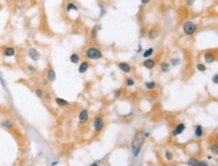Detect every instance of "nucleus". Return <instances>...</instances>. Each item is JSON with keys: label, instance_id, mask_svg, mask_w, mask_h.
Returning a JSON list of instances; mask_svg holds the SVG:
<instances>
[{"label": "nucleus", "instance_id": "31", "mask_svg": "<svg viewBox=\"0 0 218 166\" xmlns=\"http://www.w3.org/2000/svg\"><path fill=\"white\" fill-rule=\"evenodd\" d=\"M180 64H181L180 58H172V61H171V65H173V66H177L178 65H180Z\"/></svg>", "mask_w": 218, "mask_h": 166}, {"label": "nucleus", "instance_id": "10", "mask_svg": "<svg viewBox=\"0 0 218 166\" xmlns=\"http://www.w3.org/2000/svg\"><path fill=\"white\" fill-rule=\"evenodd\" d=\"M185 129H186V126H185L184 123H179L173 130V136L174 137H177V136L181 135L182 133L185 131Z\"/></svg>", "mask_w": 218, "mask_h": 166}, {"label": "nucleus", "instance_id": "39", "mask_svg": "<svg viewBox=\"0 0 218 166\" xmlns=\"http://www.w3.org/2000/svg\"><path fill=\"white\" fill-rule=\"evenodd\" d=\"M99 164H100V161H94L90 164V166H98Z\"/></svg>", "mask_w": 218, "mask_h": 166}, {"label": "nucleus", "instance_id": "27", "mask_svg": "<svg viewBox=\"0 0 218 166\" xmlns=\"http://www.w3.org/2000/svg\"><path fill=\"white\" fill-rule=\"evenodd\" d=\"M187 165H190V166H195V165H200V161L197 160L195 158H190L189 160L186 162Z\"/></svg>", "mask_w": 218, "mask_h": 166}, {"label": "nucleus", "instance_id": "22", "mask_svg": "<svg viewBox=\"0 0 218 166\" xmlns=\"http://www.w3.org/2000/svg\"><path fill=\"white\" fill-rule=\"evenodd\" d=\"M144 87L147 90H154L157 88V83L154 81H150V82H145L144 83Z\"/></svg>", "mask_w": 218, "mask_h": 166}, {"label": "nucleus", "instance_id": "30", "mask_svg": "<svg viewBox=\"0 0 218 166\" xmlns=\"http://www.w3.org/2000/svg\"><path fill=\"white\" fill-rule=\"evenodd\" d=\"M122 93H123V90L122 89H117V90H115V91L113 92V96H114V98L115 99H117V98H119L122 96Z\"/></svg>", "mask_w": 218, "mask_h": 166}, {"label": "nucleus", "instance_id": "2", "mask_svg": "<svg viewBox=\"0 0 218 166\" xmlns=\"http://www.w3.org/2000/svg\"><path fill=\"white\" fill-rule=\"evenodd\" d=\"M85 58L90 61H98L103 58V52L99 48L96 46H89L84 52Z\"/></svg>", "mask_w": 218, "mask_h": 166}, {"label": "nucleus", "instance_id": "36", "mask_svg": "<svg viewBox=\"0 0 218 166\" xmlns=\"http://www.w3.org/2000/svg\"><path fill=\"white\" fill-rule=\"evenodd\" d=\"M185 2H186V4L188 6H192L195 3V0H185Z\"/></svg>", "mask_w": 218, "mask_h": 166}, {"label": "nucleus", "instance_id": "3", "mask_svg": "<svg viewBox=\"0 0 218 166\" xmlns=\"http://www.w3.org/2000/svg\"><path fill=\"white\" fill-rule=\"evenodd\" d=\"M182 29H183V32L185 33V35L191 36L193 35L195 32L197 31L198 29V25L195 22L191 21V20H187L183 23L182 25Z\"/></svg>", "mask_w": 218, "mask_h": 166}, {"label": "nucleus", "instance_id": "8", "mask_svg": "<svg viewBox=\"0 0 218 166\" xmlns=\"http://www.w3.org/2000/svg\"><path fill=\"white\" fill-rule=\"evenodd\" d=\"M0 126L3 127V128H5V129H8V130H11V129H13L15 127V124L12 120H10V119L4 118V119H2V120L0 121Z\"/></svg>", "mask_w": 218, "mask_h": 166}, {"label": "nucleus", "instance_id": "5", "mask_svg": "<svg viewBox=\"0 0 218 166\" xmlns=\"http://www.w3.org/2000/svg\"><path fill=\"white\" fill-rule=\"evenodd\" d=\"M28 56L31 58V61L34 62H38L39 59H41V54H39V51L35 48H34V46H31V48H28Z\"/></svg>", "mask_w": 218, "mask_h": 166}, {"label": "nucleus", "instance_id": "19", "mask_svg": "<svg viewBox=\"0 0 218 166\" xmlns=\"http://www.w3.org/2000/svg\"><path fill=\"white\" fill-rule=\"evenodd\" d=\"M70 62L74 65L78 64V62H80V55L78 54H76V52H73V54H71V55H70Z\"/></svg>", "mask_w": 218, "mask_h": 166}, {"label": "nucleus", "instance_id": "18", "mask_svg": "<svg viewBox=\"0 0 218 166\" xmlns=\"http://www.w3.org/2000/svg\"><path fill=\"white\" fill-rule=\"evenodd\" d=\"M78 10H79L78 6L76 5L74 2H68L67 5H66V11L68 13L71 11H78Z\"/></svg>", "mask_w": 218, "mask_h": 166}, {"label": "nucleus", "instance_id": "33", "mask_svg": "<svg viewBox=\"0 0 218 166\" xmlns=\"http://www.w3.org/2000/svg\"><path fill=\"white\" fill-rule=\"evenodd\" d=\"M165 158L167 159V160H173V154L171 153L170 151H166V153H165Z\"/></svg>", "mask_w": 218, "mask_h": 166}, {"label": "nucleus", "instance_id": "15", "mask_svg": "<svg viewBox=\"0 0 218 166\" xmlns=\"http://www.w3.org/2000/svg\"><path fill=\"white\" fill-rule=\"evenodd\" d=\"M55 103L60 107H67V106L70 105V102L67 101V100L60 98V97H56L55 98Z\"/></svg>", "mask_w": 218, "mask_h": 166}, {"label": "nucleus", "instance_id": "9", "mask_svg": "<svg viewBox=\"0 0 218 166\" xmlns=\"http://www.w3.org/2000/svg\"><path fill=\"white\" fill-rule=\"evenodd\" d=\"M203 58H204V62H205L206 64H213V62L216 61V55L212 51H206L205 54H204Z\"/></svg>", "mask_w": 218, "mask_h": 166}, {"label": "nucleus", "instance_id": "32", "mask_svg": "<svg viewBox=\"0 0 218 166\" xmlns=\"http://www.w3.org/2000/svg\"><path fill=\"white\" fill-rule=\"evenodd\" d=\"M99 8H100V15H99V17H102V16L105 15V13H106V10H105L104 6L102 4H99Z\"/></svg>", "mask_w": 218, "mask_h": 166}, {"label": "nucleus", "instance_id": "34", "mask_svg": "<svg viewBox=\"0 0 218 166\" xmlns=\"http://www.w3.org/2000/svg\"><path fill=\"white\" fill-rule=\"evenodd\" d=\"M44 97H45V101H47V102H49V101H51V94H49V93H45V96H44Z\"/></svg>", "mask_w": 218, "mask_h": 166}, {"label": "nucleus", "instance_id": "16", "mask_svg": "<svg viewBox=\"0 0 218 166\" xmlns=\"http://www.w3.org/2000/svg\"><path fill=\"white\" fill-rule=\"evenodd\" d=\"M158 36V30L157 28H151L150 29V31H148L147 33V37L151 39V41H154V39H156L157 37Z\"/></svg>", "mask_w": 218, "mask_h": 166}, {"label": "nucleus", "instance_id": "29", "mask_svg": "<svg viewBox=\"0 0 218 166\" xmlns=\"http://www.w3.org/2000/svg\"><path fill=\"white\" fill-rule=\"evenodd\" d=\"M26 69H27L28 72H31V74H35V72H38V69H36L35 66L32 65H26Z\"/></svg>", "mask_w": 218, "mask_h": 166}, {"label": "nucleus", "instance_id": "35", "mask_svg": "<svg viewBox=\"0 0 218 166\" xmlns=\"http://www.w3.org/2000/svg\"><path fill=\"white\" fill-rule=\"evenodd\" d=\"M212 82L214 83V84H216L218 85V74L216 75H214L213 77H212Z\"/></svg>", "mask_w": 218, "mask_h": 166}, {"label": "nucleus", "instance_id": "43", "mask_svg": "<svg viewBox=\"0 0 218 166\" xmlns=\"http://www.w3.org/2000/svg\"><path fill=\"white\" fill-rule=\"evenodd\" d=\"M207 159H208V160H210V159H212V156H207Z\"/></svg>", "mask_w": 218, "mask_h": 166}, {"label": "nucleus", "instance_id": "14", "mask_svg": "<svg viewBox=\"0 0 218 166\" xmlns=\"http://www.w3.org/2000/svg\"><path fill=\"white\" fill-rule=\"evenodd\" d=\"M56 79H57V74H56L55 69L53 68H49L48 69V72H47V79L49 82L53 83V82L56 81Z\"/></svg>", "mask_w": 218, "mask_h": 166}, {"label": "nucleus", "instance_id": "40", "mask_svg": "<svg viewBox=\"0 0 218 166\" xmlns=\"http://www.w3.org/2000/svg\"><path fill=\"white\" fill-rule=\"evenodd\" d=\"M200 165H208V162L207 161H200Z\"/></svg>", "mask_w": 218, "mask_h": 166}, {"label": "nucleus", "instance_id": "6", "mask_svg": "<svg viewBox=\"0 0 218 166\" xmlns=\"http://www.w3.org/2000/svg\"><path fill=\"white\" fill-rule=\"evenodd\" d=\"M78 119H79V123L80 124H86L89 120V111L87 109H82L79 113V116H78Z\"/></svg>", "mask_w": 218, "mask_h": 166}, {"label": "nucleus", "instance_id": "20", "mask_svg": "<svg viewBox=\"0 0 218 166\" xmlns=\"http://www.w3.org/2000/svg\"><path fill=\"white\" fill-rule=\"evenodd\" d=\"M154 48H148L147 49H145V51L143 52V58H151V55H154Z\"/></svg>", "mask_w": 218, "mask_h": 166}, {"label": "nucleus", "instance_id": "38", "mask_svg": "<svg viewBox=\"0 0 218 166\" xmlns=\"http://www.w3.org/2000/svg\"><path fill=\"white\" fill-rule=\"evenodd\" d=\"M151 1V0H140V2H141V4H143V5H147Z\"/></svg>", "mask_w": 218, "mask_h": 166}, {"label": "nucleus", "instance_id": "44", "mask_svg": "<svg viewBox=\"0 0 218 166\" xmlns=\"http://www.w3.org/2000/svg\"><path fill=\"white\" fill-rule=\"evenodd\" d=\"M14 1H16V0H14Z\"/></svg>", "mask_w": 218, "mask_h": 166}, {"label": "nucleus", "instance_id": "7", "mask_svg": "<svg viewBox=\"0 0 218 166\" xmlns=\"http://www.w3.org/2000/svg\"><path fill=\"white\" fill-rule=\"evenodd\" d=\"M117 66H118V69H119L122 72H124V74H130L131 71H133V68H131V65L128 64V62H118Z\"/></svg>", "mask_w": 218, "mask_h": 166}, {"label": "nucleus", "instance_id": "25", "mask_svg": "<svg viewBox=\"0 0 218 166\" xmlns=\"http://www.w3.org/2000/svg\"><path fill=\"white\" fill-rule=\"evenodd\" d=\"M135 84V81L133 77H127L126 79H125V86L126 87H133Z\"/></svg>", "mask_w": 218, "mask_h": 166}, {"label": "nucleus", "instance_id": "1", "mask_svg": "<svg viewBox=\"0 0 218 166\" xmlns=\"http://www.w3.org/2000/svg\"><path fill=\"white\" fill-rule=\"evenodd\" d=\"M144 132L140 131L137 132L136 134L134 135V137L133 139V142H131V154L134 158L138 157V155L140 154L141 148L144 144Z\"/></svg>", "mask_w": 218, "mask_h": 166}, {"label": "nucleus", "instance_id": "24", "mask_svg": "<svg viewBox=\"0 0 218 166\" xmlns=\"http://www.w3.org/2000/svg\"><path fill=\"white\" fill-rule=\"evenodd\" d=\"M35 94L38 99H42L44 98V96H45V92L42 91V88H35Z\"/></svg>", "mask_w": 218, "mask_h": 166}, {"label": "nucleus", "instance_id": "21", "mask_svg": "<svg viewBox=\"0 0 218 166\" xmlns=\"http://www.w3.org/2000/svg\"><path fill=\"white\" fill-rule=\"evenodd\" d=\"M161 71L162 72H165V74H167V72H170V64L169 62H163L161 64Z\"/></svg>", "mask_w": 218, "mask_h": 166}, {"label": "nucleus", "instance_id": "28", "mask_svg": "<svg viewBox=\"0 0 218 166\" xmlns=\"http://www.w3.org/2000/svg\"><path fill=\"white\" fill-rule=\"evenodd\" d=\"M196 69L198 72H204L206 71V65L202 64V62H199V64L196 65Z\"/></svg>", "mask_w": 218, "mask_h": 166}, {"label": "nucleus", "instance_id": "26", "mask_svg": "<svg viewBox=\"0 0 218 166\" xmlns=\"http://www.w3.org/2000/svg\"><path fill=\"white\" fill-rule=\"evenodd\" d=\"M98 30H99L98 27H93V28L91 29V32H90V37H91V39H96V38H97Z\"/></svg>", "mask_w": 218, "mask_h": 166}, {"label": "nucleus", "instance_id": "17", "mask_svg": "<svg viewBox=\"0 0 218 166\" xmlns=\"http://www.w3.org/2000/svg\"><path fill=\"white\" fill-rule=\"evenodd\" d=\"M203 133H204V130H203V127L201 125H197L196 127L194 129V134H195V137L197 138H201L203 136Z\"/></svg>", "mask_w": 218, "mask_h": 166}, {"label": "nucleus", "instance_id": "41", "mask_svg": "<svg viewBox=\"0 0 218 166\" xmlns=\"http://www.w3.org/2000/svg\"><path fill=\"white\" fill-rule=\"evenodd\" d=\"M57 164H59V162L58 161H53L52 163H51V165L52 166H54V165H57Z\"/></svg>", "mask_w": 218, "mask_h": 166}, {"label": "nucleus", "instance_id": "23", "mask_svg": "<svg viewBox=\"0 0 218 166\" xmlns=\"http://www.w3.org/2000/svg\"><path fill=\"white\" fill-rule=\"evenodd\" d=\"M209 150L211 151V153H212L213 155L218 156V143L211 144L209 146Z\"/></svg>", "mask_w": 218, "mask_h": 166}, {"label": "nucleus", "instance_id": "12", "mask_svg": "<svg viewBox=\"0 0 218 166\" xmlns=\"http://www.w3.org/2000/svg\"><path fill=\"white\" fill-rule=\"evenodd\" d=\"M15 54H16V51L12 46H6V48L3 49V55H4L5 58H12V56L15 55Z\"/></svg>", "mask_w": 218, "mask_h": 166}, {"label": "nucleus", "instance_id": "13", "mask_svg": "<svg viewBox=\"0 0 218 166\" xmlns=\"http://www.w3.org/2000/svg\"><path fill=\"white\" fill-rule=\"evenodd\" d=\"M89 66H90V65H89V62H87V61L81 62L80 65H79V68H78L79 74H85V72L89 69Z\"/></svg>", "mask_w": 218, "mask_h": 166}, {"label": "nucleus", "instance_id": "11", "mask_svg": "<svg viewBox=\"0 0 218 166\" xmlns=\"http://www.w3.org/2000/svg\"><path fill=\"white\" fill-rule=\"evenodd\" d=\"M143 66L147 69H153L154 66H156V61L153 58H145L143 62Z\"/></svg>", "mask_w": 218, "mask_h": 166}, {"label": "nucleus", "instance_id": "37", "mask_svg": "<svg viewBox=\"0 0 218 166\" xmlns=\"http://www.w3.org/2000/svg\"><path fill=\"white\" fill-rule=\"evenodd\" d=\"M144 138H150L151 137V133L148 132V131H144Z\"/></svg>", "mask_w": 218, "mask_h": 166}, {"label": "nucleus", "instance_id": "4", "mask_svg": "<svg viewBox=\"0 0 218 166\" xmlns=\"http://www.w3.org/2000/svg\"><path fill=\"white\" fill-rule=\"evenodd\" d=\"M105 126V123H104V120L103 118L101 117V116H96V117L94 118L93 120V128H94V132L95 133H99L103 130Z\"/></svg>", "mask_w": 218, "mask_h": 166}, {"label": "nucleus", "instance_id": "42", "mask_svg": "<svg viewBox=\"0 0 218 166\" xmlns=\"http://www.w3.org/2000/svg\"><path fill=\"white\" fill-rule=\"evenodd\" d=\"M138 45H140V46H138V48H137V52H140V51H141V44H138Z\"/></svg>", "mask_w": 218, "mask_h": 166}]
</instances>
